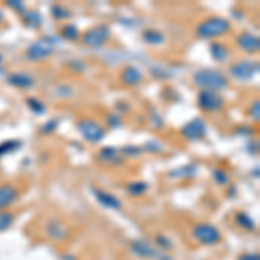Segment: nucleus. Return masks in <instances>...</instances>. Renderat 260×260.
Segmentation results:
<instances>
[{
    "label": "nucleus",
    "instance_id": "obj_1",
    "mask_svg": "<svg viewBox=\"0 0 260 260\" xmlns=\"http://www.w3.org/2000/svg\"><path fill=\"white\" fill-rule=\"evenodd\" d=\"M193 82L196 87H199L201 90H213V92H218V90L227 89L229 80L222 71L218 70H198L193 75Z\"/></svg>",
    "mask_w": 260,
    "mask_h": 260
},
{
    "label": "nucleus",
    "instance_id": "obj_2",
    "mask_svg": "<svg viewBox=\"0 0 260 260\" xmlns=\"http://www.w3.org/2000/svg\"><path fill=\"white\" fill-rule=\"evenodd\" d=\"M231 30V23H229L225 18H206L196 26V37L203 40H212L217 39V37H222Z\"/></svg>",
    "mask_w": 260,
    "mask_h": 260
},
{
    "label": "nucleus",
    "instance_id": "obj_3",
    "mask_svg": "<svg viewBox=\"0 0 260 260\" xmlns=\"http://www.w3.org/2000/svg\"><path fill=\"white\" fill-rule=\"evenodd\" d=\"M130 251L132 255L144 260H172L170 255L167 251H161L158 248H154L149 241L146 239H132L130 241Z\"/></svg>",
    "mask_w": 260,
    "mask_h": 260
},
{
    "label": "nucleus",
    "instance_id": "obj_4",
    "mask_svg": "<svg viewBox=\"0 0 260 260\" xmlns=\"http://www.w3.org/2000/svg\"><path fill=\"white\" fill-rule=\"evenodd\" d=\"M191 236L194 238V241H198L199 244H205V246H215L222 241L220 231L212 224H206V222H199L193 227L191 231Z\"/></svg>",
    "mask_w": 260,
    "mask_h": 260
},
{
    "label": "nucleus",
    "instance_id": "obj_5",
    "mask_svg": "<svg viewBox=\"0 0 260 260\" xmlns=\"http://www.w3.org/2000/svg\"><path fill=\"white\" fill-rule=\"evenodd\" d=\"M109 37H111L109 26L99 25V26H94V28L87 30L84 35H82V44L89 49H101L109 40Z\"/></svg>",
    "mask_w": 260,
    "mask_h": 260
},
{
    "label": "nucleus",
    "instance_id": "obj_6",
    "mask_svg": "<svg viewBox=\"0 0 260 260\" xmlns=\"http://www.w3.org/2000/svg\"><path fill=\"white\" fill-rule=\"evenodd\" d=\"M77 129H78V132H80L82 137H84L87 142H92V144L103 141L104 135H106V130H104V127L101 125L99 122H96V120H90V118L80 120V122L77 123Z\"/></svg>",
    "mask_w": 260,
    "mask_h": 260
},
{
    "label": "nucleus",
    "instance_id": "obj_7",
    "mask_svg": "<svg viewBox=\"0 0 260 260\" xmlns=\"http://www.w3.org/2000/svg\"><path fill=\"white\" fill-rule=\"evenodd\" d=\"M52 52H54V45H52L49 40H37L33 42L32 45H28L26 49V59L28 61H33V63H39V61H44V59L51 58Z\"/></svg>",
    "mask_w": 260,
    "mask_h": 260
},
{
    "label": "nucleus",
    "instance_id": "obj_8",
    "mask_svg": "<svg viewBox=\"0 0 260 260\" xmlns=\"http://www.w3.org/2000/svg\"><path fill=\"white\" fill-rule=\"evenodd\" d=\"M257 73H258L257 61H239V63H234V65L229 68V75L239 82L251 80Z\"/></svg>",
    "mask_w": 260,
    "mask_h": 260
},
{
    "label": "nucleus",
    "instance_id": "obj_9",
    "mask_svg": "<svg viewBox=\"0 0 260 260\" xmlns=\"http://www.w3.org/2000/svg\"><path fill=\"white\" fill-rule=\"evenodd\" d=\"M198 106L203 109V111L208 113H215L218 109L224 108V99L218 92H213V90H199L198 94Z\"/></svg>",
    "mask_w": 260,
    "mask_h": 260
},
{
    "label": "nucleus",
    "instance_id": "obj_10",
    "mask_svg": "<svg viewBox=\"0 0 260 260\" xmlns=\"http://www.w3.org/2000/svg\"><path fill=\"white\" fill-rule=\"evenodd\" d=\"M180 134L187 139V141H201L206 135V122L203 118H194L191 122H187L186 125L180 129Z\"/></svg>",
    "mask_w": 260,
    "mask_h": 260
},
{
    "label": "nucleus",
    "instance_id": "obj_11",
    "mask_svg": "<svg viewBox=\"0 0 260 260\" xmlns=\"http://www.w3.org/2000/svg\"><path fill=\"white\" fill-rule=\"evenodd\" d=\"M236 44H238V47L241 51H244L246 54H257L258 49H260V40L257 35H253V33L250 32H243L238 35V39H236Z\"/></svg>",
    "mask_w": 260,
    "mask_h": 260
},
{
    "label": "nucleus",
    "instance_id": "obj_12",
    "mask_svg": "<svg viewBox=\"0 0 260 260\" xmlns=\"http://www.w3.org/2000/svg\"><path fill=\"white\" fill-rule=\"evenodd\" d=\"M20 198V189L13 184H0V212L9 208Z\"/></svg>",
    "mask_w": 260,
    "mask_h": 260
},
{
    "label": "nucleus",
    "instance_id": "obj_13",
    "mask_svg": "<svg viewBox=\"0 0 260 260\" xmlns=\"http://www.w3.org/2000/svg\"><path fill=\"white\" fill-rule=\"evenodd\" d=\"M45 234H47V238L54 241H65L68 238V229L61 220L51 218V220L45 224Z\"/></svg>",
    "mask_w": 260,
    "mask_h": 260
},
{
    "label": "nucleus",
    "instance_id": "obj_14",
    "mask_svg": "<svg viewBox=\"0 0 260 260\" xmlns=\"http://www.w3.org/2000/svg\"><path fill=\"white\" fill-rule=\"evenodd\" d=\"M7 84L11 87H16V89L28 90L35 85V80H33L32 75L25 73V71H14V73L7 75Z\"/></svg>",
    "mask_w": 260,
    "mask_h": 260
},
{
    "label": "nucleus",
    "instance_id": "obj_15",
    "mask_svg": "<svg viewBox=\"0 0 260 260\" xmlns=\"http://www.w3.org/2000/svg\"><path fill=\"white\" fill-rule=\"evenodd\" d=\"M92 193L103 206H106L109 210H122V201H120L115 194L108 193V191H103V189H96V187L92 189Z\"/></svg>",
    "mask_w": 260,
    "mask_h": 260
},
{
    "label": "nucleus",
    "instance_id": "obj_16",
    "mask_svg": "<svg viewBox=\"0 0 260 260\" xmlns=\"http://www.w3.org/2000/svg\"><path fill=\"white\" fill-rule=\"evenodd\" d=\"M120 80H122V84L127 85V87H135V85L141 84L142 73H141L139 68L127 66V68H123V71L120 73Z\"/></svg>",
    "mask_w": 260,
    "mask_h": 260
},
{
    "label": "nucleus",
    "instance_id": "obj_17",
    "mask_svg": "<svg viewBox=\"0 0 260 260\" xmlns=\"http://www.w3.org/2000/svg\"><path fill=\"white\" fill-rule=\"evenodd\" d=\"M101 163L106 165H120L123 161V154L118 151L116 148H103L97 154Z\"/></svg>",
    "mask_w": 260,
    "mask_h": 260
},
{
    "label": "nucleus",
    "instance_id": "obj_18",
    "mask_svg": "<svg viewBox=\"0 0 260 260\" xmlns=\"http://www.w3.org/2000/svg\"><path fill=\"white\" fill-rule=\"evenodd\" d=\"M148 187L149 186L146 180H132V182L127 184L125 191L129 193V196H132V198H141L142 194H146Z\"/></svg>",
    "mask_w": 260,
    "mask_h": 260
},
{
    "label": "nucleus",
    "instance_id": "obj_19",
    "mask_svg": "<svg viewBox=\"0 0 260 260\" xmlns=\"http://www.w3.org/2000/svg\"><path fill=\"white\" fill-rule=\"evenodd\" d=\"M142 40H144L148 45H161L165 42V35L160 32V30L148 28L142 32Z\"/></svg>",
    "mask_w": 260,
    "mask_h": 260
},
{
    "label": "nucleus",
    "instance_id": "obj_20",
    "mask_svg": "<svg viewBox=\"0 0 260 260\" xmlns=\"http://www.w3.org/2000/svg\"><path fill=\"white\" fill-rule=\"evenodd\" d=\"M208 51H210L212 58L215 59L217 63H224L225 59L229 58L227 47H225L224 44H220V42H212V44H210V47H208Z\"/></svg>",
    "mask_w": 260,
    "mask_h": 260
},
{
    "label": "nucleus",
    "instance_id": "obj_21",
    "mask_svg": "<svg viewBox=\"0 0 260 260\" xmlns=\"http://www.w3.org/2000/svg\"><path fill=\"white\" fill-rule=\"evenodd\" d=\"M234 220H236V225L241 229H244V231H255L257 229V224H255V220L251 218L248 213H244V212H238L236 213V217H234Z\"/></svg>",
    "mask_w": 260,
    "mask_h": 260
},
{
    "label": "nucleus",
    "instance_id": "obj_22",
    "mask_svg": "<svg viewBox=\"0 0 260 260\" xmlns=\"http://www.w3.org/2000/svg\"><path fill=\"white\" fill-rule=\"evenodd\" d=\"M26 106L30 108V111H32V113H35L37 116L44 115V113L47 111L45 104L39 99V97H26Z\"/></svg>",
    "mask_w": 260,
    "mask_h": 260
},
{
    "label": "nucleus",
    "instance_id": "obj_23",
    "mask_svg": "<svg viewBox=\"0 0 260 260\" xmlns=\"http://www.w3.org/2000/svg\"><path fill=\"white\" fill-rule=\"evenodd\" d=\"M61 37L68 40V42H75L80 37V32H78V28L75 25H65L61 28Z\"/></svg>",
    "mask_w": 260,
    "mask_h": 260
},
{
    "label": "nucleus",
    "instance_id": "obj_24",
    "mask_svg": "<svg viewBox=\"0 0 260 260\" xmlns=\"http://www.w3.org/2000/svg\"><path fill=\"white\" fill-rule=\"evenodd\" d=\"M14 220H16V215H14L13 212H9V210L0 212V232L7 231V229L14 224Z\"/></svg>",
    "mask_w": 260,
    "mask_h": 260
},
{
    "label": "nucleus",
    "instance_id": "obj_25",
    "mask_svg": "<svg viewBox=\"0 0 260 260\" xmlns=\"http://www.w3.org/2000/svg\"><path fill=\"white\" fill-rule=\"evenodd\" d=\"M21 148V142L20 141H14V139H9V141H4L0 142V158L6 156V154L16 151V149Z\"/></svg>",
    "mask_w": 260,
    "mask_h": 260
},
{
    "label": "nucleus",
    "instance_id": "obj_26",
    "mask_svg": "<svg viewBox=\"0 0 260 260\" xmlns=\"http://www.w3.org/2000/svg\"><path fill=\"white\" fill-rule=\"evenodd\" d=\"M23 21H25V25L30 26V28H39V26L42 25V16H40L37 11H33V13H25Z\"/></svg>",
    "mask_w": 260,
    "mask_h": 260
},
{
    "label": "nucleus",
    "instance_id": "obj_27",
    "mask_svg": "<svg viewBox=\"0 0 260 260\" xmlns=\"http://www.w3.org/2000/svg\"><path fill=\"white\" fill-rule=\"evenodd\" d=\"M196 170H198L196 165H186V167H179L177 170L170 172L168 173V177H184V179H186V177H193Z\"/></svg>",
    "mask_w": 260,
    "mask_h": 260
},
{
    "label": "nucleus",
    "instance_id": "obj_28",
    "mask_svg": "<svg viewBox=\"0 0 260 260\" xmlns=\"http://www.w3.org/2000/svg\"><path fill=\"white\" fill-rule=\"evenodd\" d=\"M51 13H52V18H54V20H66V18L71 16V11L66 9L65 6H59V4L52 6Z\"/></svg>",
    "mask_w": 260,
    "mask_h": 260
},
{
    "label": "nucleus",
    "instance_id": "obj_29",
    "mask_svg": "<svg viewBox=\"0 0 260 260\" xmlns=\"http://www.w3.org/2000/svg\"><path fill=\"white\" fill-rule=\"evenodd\" d=\"M212 179L215 180L218 186H227L229 184V175L225 173V170H222V168H213L212 170Z\"/></svg>",
    "mask_w": 260,
    "mask_h": 260
},
{
    "label": "nucleus",
    "instance_id": "obj_30",
    "mask_svg": "<svg viewBox=\"0 0 260 260\" xmlns=\"http://www.w3.org/2000/svg\"><path fill=\"white\" fill-rule=\"evenodd\" d=\"M154 243H156V248H158V250H161V251L170 250V248H172V241L168 239L167 236H163V234L154 236Z\"/></svg>",
    "mask_w": 260,
    "mask_h": 260
},
{
    "label": "nucleus",
    "instance_id": "obj_31",
    "mask_svg": "<svg viewBox=\"0 0 260 260\" xmlns=\"http://www.w3.org/2000/svg\"><path fill=\"white\" fill-rule=\"evenodd\" d=\"M106 122L109 129H120V127H122V118H120L118 113H109L106 116Z\"/></svg>",
    "mask_w": 260,
    "mask_h": 260
},
{
    "label": "nucleus",
    "instance_id": "obj_32",
    "mask_svg": "<svg viewBox=\"0 0 260 260\" xmlns=\"http://www.w3.org/2000/svg\"><path fill=\"white\" fill-rule=\"evenodd\" d=\"M248 116H250L253 122H258V118H260V101L258 99H255L253 103H251L250 109H248Z\"/></svg>",
    "mask_w": 260,
    "mask_h": 260
},
{
    "label": "nucleus",
    "instance_id": "obj_33",
    "mask_svg": "<svg viewBox=\"0 0 260 260\" xmlns=\"http://www.w3.org/2000/svg\"><path fill=\"white\" fill-rule=\"evenodd\" d=\"M58 125H59L58 120H49V122H45L42 125V129H40V134H45V135L52 134V132H56V129H58Z\"/></svg>",
    "mask_w": 260,
    "mask_h": 260
},
{
    "label": "nucleus",
    "instance_id": "obj_34",
    "mask_svg": "<svg viewBox=\"0 0 260 260\" xmlns=\"http://www.w3.org/2000/svg\"><path fill=\"white\" fill-rule=\"evenodd\" d=\"M7 7H11V9L16 11V13H20V14L26 13V11H25V4L18 2V0H9V2H7Z\"/></svg>",
    "mask_w": 260,
    "mask_h": 260
},
{
    "label": "nucleus",
    "instance_id": "obj_35",
    "mask_svg": "<svg viewBox=\"0 0 260 260\" xmlns=\"http://www.w3.org/2000/svg\"><path fill=\"white\" fill-rule=\"evenodd\" d=\"M123 153H125V156H139V154L142 153V149L135 148V146H127V148L123 149Z\"/></svg>",
    "mask_w": 260,
    "mask_h": 260
},
{
    "label": "nucleus",
    "instance_id": "obj_36",
    "mask_svg": "<svg viewBox=\"0 0 260 260\" xmlns=\"http://www.w3.org/2000/svg\"><path fill=\"white\" fill-rule=\"evenodd\" d=\"M238 260H260L258 253H243Z\"/></svg>",
    "mask_w": 260,
    "mask_h": 260
},
{
    "label": "nucleus",
    "instance_id": "obj_37",
    "mask_svg": "<svg viewBox=\"0 0 260 260\" xmlns=\"http://www.w3.org/2000/svg\"><path fill=\"white\" fill-rule=\"evenodd\" d=\"M146 149H151V151H160L161 146L158 144V142H148V144H146Z\"/></svg>",
    "mask_w": 260,
    "mask_h": 260
},
{
    "label": "nucleus",
    "instance_id": "obj_38",
    "mask_svg": "<svg viewBox=\"0 0 260 260\" xmlns=\"http://www.w3.org/2000/svg\"><path fill=\"white\" fill-rule=\"evenodd\" d=\"M2 21H4V14L0 13V25H2Z\"/></svg>",
    "mask_w": 260,
    "mask_h": 260
},
{
    "label": "nucleus",
    "instance_id": "obj_39",
    "mask_svg": "<svg viewBox=\"0 0 260 260\" xmlns=\"http://www.w3.org/2000/svg\"><path fill=\"white\" fill-rule=\"evenodd\" d=\"M2 61H4V58H2V54H0V65H2Z\"/></svg>",
    "mask_w": 260,
    "mask_h": 260
}]
</instances>
